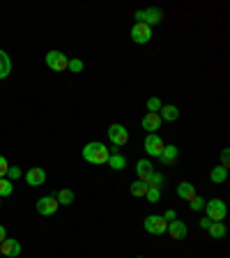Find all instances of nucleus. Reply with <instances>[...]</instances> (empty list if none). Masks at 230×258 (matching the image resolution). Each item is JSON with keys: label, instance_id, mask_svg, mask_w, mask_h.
<instances>
[{"label": "nucleus", "instance_id": "f257e3e1", "mask_svg": "<svg viewBox=\"0 0 230 258\" xmlns=\"http://www.w3.org/2000/svg\"><path fill=\"white\" fill-rule=\"evenodd\" d=\"M108 157H110V150L106 148L104 143H97V141H92V143H88L85 148H83V159L85 161H90V164H106L108 161Z\"/></svg>", "mask_w": 230, "mask_h": 258}, {"label": "nucleus", "instance_id": "f03ea898", "mask_svg": "<svg viewBox=\"0 0 230 258\" xmlns=\"http://www.w3.org/2000/svg\"><path fill=\"white\" fill-rule=\"evenodd\" d=\"M205 212H207L209 221H223L225 214H228V208L221 198H212V201H205Z\"/></svg>", "mask_w": 230, "mask_h": 258}, {"label": "nucleus", "instance_id": "7ed1b4c3", "mask_svg": "<svg viewBox=\"0 0 230 258\" xmlns=\"http://www.w3.org/2000/svg\"><path fill=\"white\" fill-rule=\"evenodd\" d=\"M143 228L150 233V235H164L166 228H168V221L161 217V214H150L143 221Z\"/></svg>", "mask_w": 230, "mask_h": 258}, {"label": "nucleus", "instance_id": "20e7f679", "mask_svg": "<svg viewBox=\"0 0 230 258\" xmlns=\"http://www.w3.org/2000/svg\"><path fill=\"white\" fill-rule=\"evenodd\" d=\"M108 141L113 143V145H118V148H122V145H127L129 143V132H127L125 125H110L108 127Z\"/></svg>", "mask_w": 230, "mask_h": 258}, {"label": "nucleus", "instance_id": "39448f33", "mask_svg": "<svg viewBox=\"0 0 230 258\" xmlns=\"http://www.w3.org/2000/svg\"><path fill=\"white\" fill-rule=\"evenodd\" d=\"M46 65L53 71H65L67 65H69V58H67L62 51H49V53H46Z\"/></svg>", "mask_w": 230, "mask_h": 258}, {"label": "nucleus", "instance_id": "423d86ee", "mask_svg": "<svg viewBox=\"0 0 230 258\" xmlns=\"http://www.w3.org/2000/svg\"><path fill=\"white\" fill-rule=\"evenodd\" d=\"M136 23H145V26H152V23H161L164 19V12L159 7H150V10H143V12H136Z\"/></svg>", "mask_w": 230, "mask_h": 258}, {"label": "nucleus", "instance_id": "0eeeda50", "mask_svg": "<svg viewBox=\"0 0 230 258\" xmlns=\"http://www.w3.org/2000/svg\"><path fill=\"white\" fill-rule=\"evenodd\" d=\"M143 145H145V152H148L150 157H159L166 143L161 141L159 134H148V138H145V143H143Z\"/></svg>", "mask_w": 230, "mask_h": 258}, {"label": "nucleus", "instance_id": "6e6552de", "mask_svg": "<svg viewBox=\"0 0 230 258\" xmlns=\"http://www.w3.org/2000/svg\"><path fill=\"white\" fill-rule=\"evenodd\" d=\"M132 39L136 44H148L150 39H152V28L145 26V23H136L132 28Z\"/></svg>", "mask_w": 230, "mask_h": 258}, {"label": "nucleus", "instance_id": "1a4fd4ad", "mask_svg": "<svg viewBox=\"0 0 230 258\" xmlns=\"http://www.w3.org/2000/svg\"><path fill=\"white\" fill-rule=\"evenodd\" d=\"M58 208H60V205H58L55 196H42V198L37 201V212L44 214V217H51V214H53Z\"/></svg>", "mask_w": 230, "mask_h": 258}, {"label": "nucleus", "instance_id": "9d476101", "mask_svg": "<svg viewBox=\"0 0 230 258\" xmlns=\"http://www.w3.org/2000/svg\"><path fill=\"white\" fill-rule=\"evenodd\" d=\"M166 233H168L173 240H184L186 233H189V228H186V224L182 219H175V221H168V228H166Z\"/></svg>", "mask_w": 230, "mask_h": 258}, {"label": "nucleus", "instance_id": "9b49d317", "mask_svg": "<svg viewBox=\"0 0 230 258\" xmlns=\"http://www.w3.org/2000/svg\"><path fill=\"white\" fill-rule=\"evenodd\" d=\"M26 182L30 185V187H42L46 182V170L39 168V166H35V168H30L26 173Z\"/></svg>", "mask_w": 230, "mask_h": 258}, {"label": "nucleus", "instance_id": "f8f14e48", "mask_svg": "<svg viewBox=\"0 0 230 258\" xmlns=\"http://www.w3.org/2000/svg\"><path fill=\"white\" fill-rule=\"evenodd\" d=\"M0 253H3V256H10V258H17L19 253H21V242L5 237V240L0 242Z\"/></svg>", "mask_w": 230, "mask_h": 258}, {"label": "nucleus", "instance_id": "ddd939ff", "mask_svg": "<svg viewBox=\"0 0 230 258\" xmlns=\"http://www.w3.org/2000/svg\"><path fill=\"white\" fill-rule=\"evenodd\" d=\"M177 157H180L177 145H164V150H161V154H159L161 164H166V166H173L177 161Z\"/></svg>", "mask_w": 230, "mask_h": 258}, {"label": "nucleus", "instance_id": "4468645a", "mask_svg": "<svg viewBox=\"0 0 230 258\" xmlns=\"http://www.w3.org/2000/svg\"><path fill=\"white\" fill-rule=\"evenodd\" d=\"M143 129H148L150 134H157V129H161L159 113H145L143 116Z\"/></svg>", "mask_w": 230, "mask_h": 258}, {"label": "nucleus", "instance_id": "2eb2a0df", "mask_svg": "<svg viewBox=\"0 0 230 258\" xmlns=\"http://www.w3.org/2000/svg\"><path fill=\"white\" fill-rule=\"evenodd\" d=\"M152 173H154V166L150 164L148 159H141L136 164V176H138V180L141 182H148L150 178H152Z\"/></svg>", "mask_w": 230, "mask_h": 258}, {"label": "nucleus", "instance_id": "dca6fc26", "mask_svg": "<svg viewBox=\"0 0 230 258\" xmlns=\"http://www.w3.org/2000/svg\"><path fill=\"white\" fill-rule=\"evenodd\" d=\"M159 118H161V120H166V122H175L177 118H180V109H177V106H173V104H166V106H161Z\"/></svg>", "mask_w": 230, "mask_h": 258}, {"label": "nucleus", "instance_id": "f3484780", "mask_svg": "<svg viewBox=\"0 0 230 258\" xmlns=\"http://www.w3.org/2000/svg\"><path fill=\"white\" fill-rule=\"evenodd\" d=\"M177 196L184 198V201H191V198L196 196V187H193L191 182H180V185H177Z\"/></svg>", "mask_w": 230, "mask_h": 258}, {"label": "nucleus", "instance_id": "a211bd4d", "mask_svg": "<svg viewBox=\"0 0 230 258\" xmlns=\"http://www.w3.org/2000/svg\"><path fill=\"white\" fill-rule=\"evenodd\" d=\"M10 71H12V58L5 51H0V81L10 76Z\"/></svg>", "mask_w": 230, "mask_h": 258}, {"label": "nucleus", "instance_id": "6ab92c4d", "mask_svg": "<svg viewBox=\"0 0 230 258\" xmlns=\"http://www.w3.org/2000/svg\"><path fill=\"white\" fill-rule=\"evenodd\" d=\"M225 178H228V168H225V166H214L212 173H209V180H212L214 185H221V182H225Z\"/></svg>", "mask_w": 230, "mask_h": 258}, {"label": "nucleus", "instance_id": "aec40b11", "mask_svg": "<svg viewBox=\"0 0 230 258\" xmlns=\"http://www.w3.org/2000/svg\"><path fill=\"white\" fill-rule=\"evenodd\" d=\"M207 231H209V235H212L214 240H221V237H225V224L223 221H212Z\"/></svg>", "mask_w": 230, "mask_h": 258}, {"label": "nucleus", "instance_id": "412c9836", "mask_svg": "<svg viewBox=\"0 0 230 258\" xmlns=\"http://www.w3.org/2000/svg\"><path fill=\"white\" fill-rule=\"evenodd\" d=\"M106 164H108L113 170H122L127 166V157H122V154H110Z\"/></svg>", "mask_w": 230, "mask_h": 258}, {"label": "nucleus", "instance_id": "4be33fe9", "mask_svg": "<svg viewBox=\"0 0 230 258\" xmlns=\"http://www.w3.org/2000/svg\"><path fill=\"white\" fill-rule=\"evenodd\" d=\"M55 201H58V205H71L74 203V192H71V189H60L58 196H55Z\"/></svg>", "mask_w": 230, "mask_h": 258}, {"label": "nucleus", "instance_id": "5701e85b", "mask_svg": "<svg viewBox=\"0 0 230 258\" xmlns=\"http://www.w3.org/2000/svg\"><path fill=\"white\" fill-rule=\"evenodd\" d=\"M148 187H150L148 182H141V180H136V182H134V185H132V196L143 198V196H145V192H148Z\"/></svg>", "mask_w": 230, "mask_h": 258}, {"label": "nucleus", "instance_id": "b1692460", "mask_svg": "<svg viewBox=\"0 0 230 258\" xmlns=\"http://www.w3.org/2000/svg\"><path fill=\"white\" fill-rule=\"evenodd\" d=\"M12 192H14V182H10L7 178H0V196L7 198L12 196Z\"/></svg>", "mask_w": 230, "mask_h": 258}, {"label": "nucleus", "instance_id": "393cba45", "mask_svg": "<svg viewBox=\"0 0 230 258\" xmlns=\"http://www.w3.org/2000/svg\"><path fill=\"white\" fill-rule=\"evenodd\" d=\"M145 198H148L150 203H157L161 198V189L159 187H148V192H145Z\"/></svg>", "mask_w": 230, "mask_h": 258}, {"label": "nucleus", "instance_id": "a878e982", "mask_svg": "<svg viewBox=\"0 0 230 258\" xmlns=\"http://www.w3.org/2000/svg\"><path fill=\"white\" fill-rule=\"evenodd\" d=\"M161 111V99L159 97H150L148 99V113H159Z\"/></svg>", "mask_w": 230, "mask_h": 258}, {"label": "nucleus", "instance_id": "bb28decb", "mask_svg": "<svg viewBox=\"0 0 230 258\" xmlns=\"http://www.w3.org/2000/svg\"><path fill=\"white\" fill-rule=\"evenodd\" d=\"M23 173H21V168H19V166H10V168H7V180L10 182H14V180H19V178H21Z\"/></svg>", "mask_w": 230, "mask_h": 258}, {"label": "nucleus", "instance_id": "cd10ccee", "mask_svg": "<svg viewBox=\"0 0 230 258\" xmlns=\"http://www.w3.org/2000/svg\"><path fill=\"white\" fill-rule=\"evenodd\" d=\"M148 185H150V187H159V189H161V185H164V176L154 170V173H152V178H150V180H148Z\"/></svg>", "mask_w": 230, "mask_h": 258}, {"label": "nucleus", "instance_id": "c85d7f7f", "mask_svg": "<svg viewBox=\"0 0 230 258\" xmlns=\"http://www.w3.org/2000/svg\"><path fill=\"white\" fill-rule=\"evenodd\" d=\"M189 208L193 210V212H198V210H203L205 208V201L200 196H193L191 201H189Z\"/></svg>", "mask_w": 230, "mask_h": 258}, {"label": "nucleus", "instance_id": "c756f323", "mask_svg": "<svg viewBox=\"0 0 230 258\" xmlns=\"http://www.w3.org/2000/svg\"><path fill=\"white\" fill-rule=\"evenodd\" d=\"M67 69L74 71V74H78V71H83V62L81 60H69V65H67Z\"/></svg>", "mask_w": 230, "mask_h": 258}, {"label": "nucleus", "instance_id": "7c9ffc66", "mask_svg": "<svg viewBox=\"0 0 230 258\" xmlns=\"http://www.w3.org/2000/svg\"><path fill=\"white\" fill-rule=\"evenodd\" d=\"M7 168H10V164H7V159L0 154V178H5L7 176Z\"/></svg>", "mask_w": 230, "mask_h": 258}, {"label": "nucleus", "instance_id": "2f4dec72", "mask_svg": "<svg viewBox=\"0 0 230 258\" xmlns=\"http://www.w3.org/2000/svg\"><path fill=\"white\" fill-rule=\"evenodd\" d=\"M228 161H230V152H228V150H223V152H221V166H225V168H228Z\"/></svg>", "mask_w": 230, "mask_h": 258}, {"label": "nucleus", "instance_id": "473e14b6", "mask_svg": "<svg viewBox=\"0 0 230 258\" xmlns=\"http://www.w3.org/2000/svg\"><path fill=\"white\" fill-rule=\"evenodd\" d=\"M164 219H166V221H175V219H177V214H175V210H168V212H166V214H164Z\"/></svg>", "mask_w": 230, "mask_h": 258}, {"label": "nucleus", "instance_id": "72a5a7b5", "mask_svg": "<svg viewBox=\"0 0 230 258\" xmlns=\"http://www.w3.org/2000/svg\"><path fill=\"white\" fill-rule=\"evenodd\" d=\"M209 224H212V221H209V219H207V217H205V219H203V221H200V228H205V231H207V228H209Z\"/></svg>", "mask_w": 230, "mask_h": 258}, {"label": "nucleus", "instance_id": "f704fd0d", "mask_svg": "<svg viewBox=\"0 0 230 258\" xmlns=\"http://www.w3.org/2000/svg\"><path fill=\"white\" fill-rule=\"evenodd\" d=\"M5 237H7V231H5V226H3V224H0V242H3V240H5Z\"/></svg>", "mask_w": 230, "mask_h": 258}, {"label": "nucleus", "instance_id": "c9c22d12", "mask_svg": "<svg viewBox=\"0 0 230 258\" xmlns=\"http://www.w3.org/2000/svg\"><path fill=\"white\" fill-rule=\"evenodd\" d=\"M136 258H143V256H136Z\"/></svg>", "mask_w": 230, "mask_h": 258}, {"label": "nucleus", "instance_id": "e433bc0d", "mask_svg": "<svg viewBox=\"0 0 230 258\" xmlns=\"http://www.w3.org/2000/svg\"><path fill=\"white\" fill-rule=\"evenodd\" d=\"M0 256H3V253H0Z\"/></svg>", "mask_w": 230, "mask_h": 258}]
</instances>
